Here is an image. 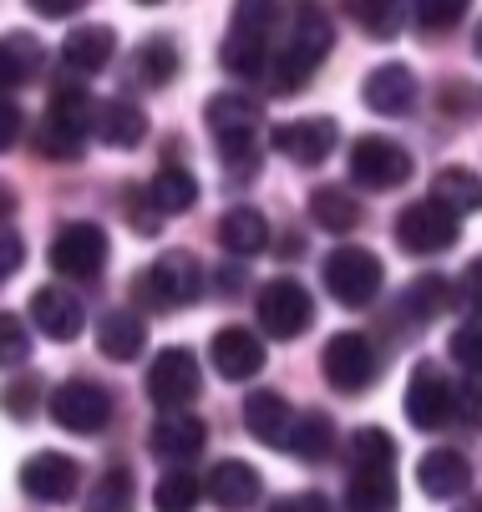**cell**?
<instances>
[{
	"label": "cell",
	"mask_w": 482,
	"mask_h": 512,
	"mask_svg": "<svg viewBox=\"0 0 482 512\" xmlns=\"http://www.w3.org/2000/svg\"><path fill=\"white\" fill-rule=\"evenodd\" d=\"M244 431L264 447H285V431H290V401L280 391H254L244 401Z\"/></svg>",
	"instance_id": "cell-29"
},
{
	"label": "cell",
	"mask_w": 482,
	"mask_h": 512,
	"mask_svg": "<svg viewBox=\"0 0 482 512\" xmlns=\"http://www.w3.org/2000/svg\"><path fill=\"white\" fill-rule=\"evenodd\" d=\"M219 289H224V295H239V289H244V269H219Z\"/></svg>",
	"instance_id": "cell-48"
},
{
	"label": "cell",
	"mask_w": 482,
	"mask_h": 512,
	"mask_svg": "<svg viewBox=\"0 0 482 512\" xmlns=\"http://www.w3.org/2000/svg\"><path fill=\"white\" fill-rule=\"evenodd\" d=\"M198 502H203V487H198V477L188 467L163 472L158 487H153V512H193Z\"/></svg>",
	"instance_id": "cell-37"
},
{
	"label": "cell",
	"mask_w": 482,
	"mask_h": 512,
	"mask_svg": "<svg viewBox=\"0 0 482 512\" xmlns=\"http://www.w3.org/2000/svg\"><path fill=\"white\" fill-rule=\"evenodd\" d=\"M209 442V426H203L193 411H163L148 431V447L163 457V462H193Z\"/></svg>",
	"instance_id": "cell-21"
},
{
	"label": "cell",
	"mask_w": 482,
	"mask_h": 512,
	"mask_svg": "<svg viewBox=\"0 0 482 512\" xmlns=\"http://www.w3.org/2000/svg\"><path fill=\"white\" fill-rule=\"evenodd\" d=\"M330 41H335V31H330V16L315 6V0H300L295 6V16H290V41L280 46V51H269V66H264V87L274 92V97H295L315 71H320V61L330 56Z\"/></svg>",
	"instance_id": "cell-1"
},
{
	"label": "cell",
	"mask_w": 482,
	"mask_h": 512,
	"mask_svg": "<svg viewBox=\"0 0 482 512\" xmlns=\"http://www.w3.org/2000/svg\"><path fill=\"white\" fill-rule=\"evenodd\" d=\"M396 436L381 426L351 431V472H346V512H396Z\"/></svg>",
	"instance_id": "cell-2"
},
{
	"label": "cell",
	"mask_w": 482,
	"mask_h": 512,
	"mask_svg": "<svg viewBox=\"0 0 482 512\" xmlns=\"http://www.w3.org/2000/svg\"><path fill=\"white\" fill-rule=\"evenodd\" d=\"M92 137H102L107 148H137V142L148 137V117L143 107H132V102H97L92 107Z\"/></svg>",
	"instance_id": "cell-24"
},
{
	"label": "cell",
	"mask_w": 482,
	"mask_h": 512,
	"mask_svg": "<svg viewBox=\"0 0 482 512\" xmlns=\"http://www.w3.org/2000/svg\"><path fill=\"white\" fill-rule=\"evenodd\" d=\"M209 360H214V371L224 381H254L264 371V340L254 330H244V325H229V330L214 335Z\"/></svg>",
	"instance_id": "cell-20"
},
{
	"label": "cell",
	"mask_w": 482,
	"mask_h": 512,
	"mask_svg": "<svg viewBox=\"0 0 482 512\" xmlns=\"http://www.w3.org/2000/svg\"><path fill=\"white\" fill-rule=\"evenodd\" d=\"M335 447V421L325 411H305V416H290V431H285V452L295 462H325Z\"/></svg>",
	"instance_id": "cell-30"
},
{
	"label": "cell",
	"mask_w": 482,
	"mask_h": 512,
	"mask_svg": "<svg viewBox=\"0 0 482 512\" xmlns=\"http://www.w3.org/2000/svg\"><path fill=\"white\" fill-rule=\"evenodd\" d=\"M112 51H117L112 26H77L61 41V71H72V77H97V71L112 61Z\"/></svg>",
	"instance_id": "cell-23"
},
{
	"label": "cell",
	"mask_w": 482,
	"mask_h": 512,
	"mask_svg": "<svg viewBox=\"0 0 482 512\" xmlns=\"http://www.w3.org/2000/svg\"><path fill=\"white\" fill-rule=\"evenodd\" d=\"M82 487V467L66 457V452H36L26 467H21V492L31 502H46V507H61L72 502Z\"/></svg>",
	"instance_id": "cell-15"
},
{
	"label": "cell",
	"mask_w": 482,
	"mask_h": 512,
	"mask_svg": "<svg viewBox=\"0 0 482 512\" xmlns=\"http://www.w3.org/2000/svg\"><path fill=\"white\" fill-rule=\"evenodd\" d=\"M178 66H183V56H178L173 36H148L143 46H137V56H132V77L143 87H168L178 77Z\"/></svg>",
	"instance_id": "cell-33"
},
{
	"label": "cell",
	"mask_w": 482,
	"mask_h": 512,
	"mask_svg": "<svg viewBox=\"0 0 482 512\" xmlns=\"http://www.w3.org/2000/svg\"><path fill=\"white\" fill-rule=\"evenodd\" d=\"M11 213H16V193L0 183V218H11Z\"/></svg>",
	"instance_id": "cell-49"
},
{
	"label": "cell",
	"mask_w": 482,
	"mask_h": 512,
	"mask_svg": "<svg viewBox=\"0 0 482 512\" xmlns=\"http://www.w3.org/2000/svg\"><path fill=\"white\" fill-rule=\"evenodd\" d=\"M21 132H26V117H21V107L0 97V153H11L16 142H21Z\"/></svg>",
	"instance_id": "cell-43"
},
{
	"label": "cell",
	"mask_w": 482,
	"mask_h": 512,
	"mask_svg": "<svg viewBox=\"0 0 482 512\" xmlns=\"http://www.w3.org/2000/svg\"><path fill=\"white\" fill-rule=\"evenodd\" d=\"M203 122H209V132L219 142L224 168L239 163V173L249 178L254 158H259V122H264L259 102L244 97V92H219V97H209V107H203Z\"/></svg>",
	"instance_id": "cell-4"
},
{
	"label": "cell",
	"mask_w": 482,
	"mask_h": 512,
	"mask_svg": "<svg viewBox=\"0 0 482 512\" xmlns=\"http://www.w3.org/2000/svg\"><path fill=\"white\" fill-rule=\"evenodd\" d=\"M452 355H457V365H462L467 376H477V365H482V325H477V320L457 325V335H452Z\"/></svg>",
	"instance_id": "cell-42"
},
{
	"label": "cell",
	"mask_w": 482,
	"mask_h": 512,
	"mask_svg": "<svg viewBox=\"0 0 482 512\" xmlns=\"http://www.w3.org/2000/svg\"><path fill=\"white\" fill-rule=\"evenodd\" d=\"M346 16H351L366 36L391 41V36L401 31V21H406V0H346Z\"/></svg>",
	"instance_id": "cell-35"
},
{
	"label": "cell",
	"mask_w": 482,
	"mask_h": 512,
	"mask_svg": "<svg viewBox=\"0 0 482 512\" xmlns=\"http://www.w3.org/2000/svg\"><path fill=\"white\" fill-rule=\"evenodd\" d=\"M219 244H224L234 259H254V254H264V249H269V224H264V213L249 208V203L229 208V213L219 218Z\"/></svg>",
	"instance_id": "cell-26"
},
{
	"label": "cell",
	"mask_w": 482,
	"mask_h": 512,
	"mask_svg": "<svg viewBox=\"0 0 482 512\" xmlns=\"http://www.w3.org/2000/svg\"><path fill=\"white\" fill-rule=\"evenodd\" d=\"M432 198H437V203H447V208L462 218V213H472V208H477V178H472L467 168H447V173H437Z\"/></svg>",
	"instance_id": "cell-38"
},
{
	"label": "cell",
	"mask_w": 482,
	"mask_h": 512,
	"mask_svg": "<svg viewBox=\"0 0 482 512\" xmlns=\"http://www.w3.org/2000/svg\"><path fill=\"white\" fill-rule=\"evenodd\" d=\"M31 11H36L41 21H66V16L87 11V0H31Z\"/></svg>",
	"instance_id": "cell-46"
},
{
	"label": "cell",
	"mask_w": 482,
	"mask_h": 512,
	"mask_svg": "<svg viewBox=\"0 0 482 512\" xmlns=\"http://www.w3.org/2000/svg\"><path fill=\"white\" fill-rule=\"evenodd\" d=\"M51 269L61 279H77V284L97 279L107 269V234H102V224H92V218L61 224L51 234Z\"/></svg>",
	"instance_id": "cell-10"
},
{
	"label": "cell",
	"mask_w": 482,
	"mask_h": 512,
	"mask_svg": "<svg viewBox=\"0 0 482 512\" xmlns=\"http://www.w3.org/2000/svg\"><path fill=\"white\" fill-rule=\"evenodd\" d=\"M269 512H330V502L320 492H300V497H280Z\"/></svg>",
	"instance_id": "cell-47"
},
{
	"label": "cell",
	"mask_w": 482,
	"mask_h": 512,
	"mask_svg": "<svg viewBox=\"0 0 482 512\" xmlns=\"http://www.w3.org/2000/svg\"><path fill=\"white\" fill-rule=\"evenodd\" d=\"M198 391H203V371H198V355L188 345H168V350L153 355V365H148V401L158 411H183Z\"/></svg>",
	"instance_id": "cell-13"
},
{
	"label": "cell",
	"mask_w": 482,
	"mask_h": 512,
	"mask_svg": "<svg viewBox=\"0 0 482 512\" xmlns=\"http://www.w3.org/2000/svg\"><path fill=\"white\" fill-rule=\"evenodd\" d=\"M467 6L472 0H411V21H417L427 36H437V31H452L467 16Z\"/></svg>",
	"instance_id": "cell-39"
},
{
	"label": "cell",
	"mask_w": 482,
	"mask_h": 512,
	"mask_svg": "<svg viewBox=\"0 0 482 512\" xmlns=\"http://www.w3.org/2000/svg\"><path fill=\"white\" fill-rule=\"evenodd\" d=\"M0 406H6V416L11 421H31L36 416V406H41V376H16L6 391H0Z\"/></svg>",
	"instance_id": "cell-41"
},
{
	"label": "cell",
	"mask_w": 482,
	"mask_h": 512,
	"mask_svg": "<svg viewBox=\"0 0 482 512\" xmlns=\"http://www.w3.org/2000/svg\"><path fill=\"white\" fill-rule=\"evenodd\" d=\"M31 360V330L21 315L0 310V371H16V365Z\"/></svg>",
	"instance_id": "cell-40"
},
{
	"label": "cell",
	"mask_w": 482,
	"mask_h": 512,
	"mask_svg": "<svg viewBox=\"0 0 482 512\" xmlns=\"http://www.w3.org/2000/svg\"><path fill=\"white\" fill-rule=\"evenodd\" d=\"M310 218L325 234H351V229H361V203L351 198V188L325 183V188L310 193Z\"/></svg>",
	"instance_id": "cell-32"
},
{
	"label": "cell",
	"mask_w": 482,
	"mask_h": 512,
	"mask_svg": "<svg viewBox=\"0 0 482 512\" xmlns=\"http://www.w3.org/2000/svg\"><path fill=\"white\" fill-rule=\"evenodd\" d=\"M41 61H46V51H41V41L31 31H6L0 36V92L26 87L41 71Z\"/></svg>",
	"instance_id": "cell-27"
},
{
	"label": "cell",
	"mask_w": 482,
	"mask_h": 512,
	"mask_svg": "<svg viewBox=\"0 0 482 512\" xmlns=\"http://www.w3.org/2000/svg\"><path fill=\"white\" fill-rule=\"evenodd\" d=\"M198 487H203V497H209L219 512H249L259 502V492H264V477L249 462L229 457V462H219L209 477H203Z\"/></svg>",
	"instance_id": "cell-19"
},
{
	"label": "cell",
	"mask_w": 482,
	"mask_h": 512,
	"mask_svg": "<svg viewBox=\"0 0 482 512\" xmlns=\"http://www.w3.org/2000/svg\"><path fill=\"white\" fill-rule=\"evenodd\" d=\"M457 416V386L447 381L442 365L417 360L411 365V381H406V421L417 431H442Z\"/></svg>",
	"instance_id": "cell-12"
},
{
	"label": "cell",
	"mask_w": 482,
	"mask_h": 512,
	"mask_svg": "<svg viewBox=\"0 0 482 512\" xmlns=\"http://www.w3.org/2000/svg\"><path fill=\"white\" fill-rule=\"evenodd\" d=\"M274 26H280V0H234V26H229L234 41H249V46L269 51Z\"/></svg>",
	"instance_id": "cell-34"
},
{
	"label": "cell",
	"mask_w": 482,
	"mask_h": 512,
	"mask_svg": "<svg viewBox=\"0 0 482 512\" xmlns=\"http://www.w3.org/2000/svg\"><path fill=\"white\" fill-rule=\"evenodd\" d=\"M320 371H325V386L340 391V396H361L371 391V381L381 376V355L376 345L361 335V330H340L330 335L325 355H320Z\"/></svg>",
	"instance_id": "cell-7"
},
{
	"label": "cell",
	"mask_w": 482,
	"mask_h": 512,
	"mask_svg": "<svg viewBox=\"0 0 482 512\" xmlns=\"http://www.w3.org/2000/svg\"><path fill=\"white\" fill-rule=\"evenodd\" d=\"M137 6H163V0H137Z\"/></svg>",
	"instance_id": "cell-51"
},
{
	"label": "cell",
	"mask_w": 482,
	"mask_h": 512,
	"mask_svg": "<svg viewBox=\"0 0 482 512\" xmlns=\"http://www.w3.org/2000/svg\"><path fill=\"white\" fill-rule=\"evenodd\" d=\"M87 137H92V97L82 82H56L51 102H46V117H41V132H36V148L51 158V163H77L87 153Z\"/></svg>",
	"instance_id": "cell-3"
},
{
	"label": "cell",
	"mask_w": 482,
	"mask_h": 512,
	"mask_svg": "<svg viewBox=\"0 0 482 512\" xmlns=\"http://www.w3.org/2000/svg\"><path fill=\"white\" fill-rule=\"evenodd\" d=\"M31 325L46 340H56V345H72L82 335V325H87V310H82V300L66 284H46V289L31 295Z\"/></svg>",
	"instance_id": "cell-16"
},
{
	"label": "cell",
	"mask_w": 482,
	"mask_h": 512,
	"mask_svg": "<svg viewBox=\"0 0 482 512\" xmlns=\"http://www.w3.org/2000/svg\"><path fill=\"white\" fill-rule=\"evenodd\" d=\"M143 345H148L143 315H132V310H107V315L97 320V350H102L107 360H137V355H143Z\"/></svg>",
	"instance_id": "cell-28"
},
{
	"label": "cell",
	"mask_w": 482,
	"mask_h": 512,
	"mask_svg": "<svg viewBox=\"0 0 482 512\" xmlns=\"http://www.w3.org/2000/svg\"><path fill=\"white\" fill-rule=\"evenodd\" d=\"M82 512H137V492H132V472L127 467H112L97 477V487L87 492Z\"/></svg>",
	"instance_id": "cell-36"
},
{
	"label": "cell",
	"mask_w": 482,
	"mask_h": 512,
	"mask_svg": "<svg viewBox=\"0 0 482 512\" xmlns=\"http://www.w3.org/2000/svg\"><path fill=\"white\" fill-rule=\"evenodd\" d=\"M411 173H417V163H411V153L401 148V142L371 132V137H356L351 142V178L371 193H391L401 183H411Z\"/></svg>",
	"instance_id": "cell-11"
},
{
	"label": "cell",
	"mask_w": 482,
	"mask_h": 512,
	"mask_svg": "<svg viewBox=\"0 0 482 512\" xmlns=\"http://www.w3.org/2000/svg\"><path fill=\"white\" fill-rule=\"evenodd\" d=\"M254 315H259V330H264L269 340H295V335L310 330V320H315V300H310V289H305L300 279L280 274V279H269V284L259 289Z\"/></svg>",
	"instance_id": "cell-9"
},
{
	"label": "cell",
	"mask_w": 482,
	"mask_h": 512,
	"mask_svg": "<svg viewBox=\"0 0 482 512\" xmlns=\"http://www.w3.org/2000/svg\"><path fill=\"white\" fill-rule=\"evenodd\" d=\"M361 102L376 112V117H401L417 107V71L401 66V61H386L376 66L371 77L361 82Z\"/></svg>",
	"instance_id": "cell-18"
},
{
	"label": "cell",
	"mask_w": 482,
	"mask_h": 512,
	"mask_svg": "<svg viewBox=\"0 0 482 512\" xmlns=\"http://www.w3.org/2000/svg\"><path fill=\"white\" fill-rule=\"evenodd\" d=\"M457 512H477V497H472V502H462V507H457Z\"/></svg>",
	"instance_id": "cell-50"
},
{
	"label": "cell",
	"mask_w": 482,
	"mask_h": 512,
	"mask_svg": "<svg viewBox=\"0 0 482 512\" xmlns=\"http://www.w3.org/2000/svg\"><path fill=\"white\" fill-rule=\"evenodd\" d=\"M51 421L72 436H97L107 421H112V391L97 386V381H61L46 401Z\"/></svg>",
	"instance_id": "cell-14"
},
{
	"label": "cell",
	"mask_w": 482,
	"mask_h": 512,
	"mask_svg": "<svg viewBox=\"0 0 482 512\" xmlns=\"http://www.w3.org/2000/svg\"><path fill=\"white\" fill-rule=\"evenodd\" d=\"M203 295V264L183 249L158 254L143 274H137V300L148 310H183Z\"/></svg>",
	"instance_id": "cell-5"
},
{
	"label": "cell",
	"mask_w": 482,
	"mask_h": 512,
	"mask_svg": "<svg viewBox=\"0 0 482 512\" xmlns=\"http://www.w3.org/2000/svg\"><path fill=\"white\" fill-rule=\"evenodd\" d=\"M457 234H462V218H457L447 203H437V198L406 203V208L396 213V244H401L406 254H417V259L447 254V249L457 244Z\"/></svg>",
	"instance_id": "cell-8"
},
{
	"label": "cell",
	"mask_w": 482,
	"mask_h": 512,
	"mask_svg": "<svg viewBox=\"0 0 482 512\" xmlns=\"http://www.w3.org/2000/svg\"><path fill=\"white\" fill-rule=\"evenodd\" d=\"M127 198H132V203H127V218H132V229H137V234H158V229H163V218H158L153 208H143V188H132Z\"/></svg>",
	"instance_id": "cell-45"
},
{
	"label": "cell",
	"mask_w": 482,
	"mask_h": 512,
	"mask_svg": "<svg viewBox=\"0 0 482 512\" xmlns=\"http://www.w3.org/2000/svg\"><path fill=\"white\" fill-rule=\"evenodd\" d=\"M21 264H26V244H21V234L0 229V279H11Z\"/></svg>",
	"instance_id": "cell-44"
},
{
	"label": "cell",
	"mask_w": 482,
	"mask_h": 512,
	"mask_svg": "<svg viewBox=\"0 0 482 512\" xmlns=\"http://www.w3.org/2000/svg\"><path fill=\"white\" fill-rule=\"evenodd\" d=\"M447 305H452V284L442 274H417L401 289L396 315L406 320V330H417V325H432V315H442Z\"/></svg>",
	"instance_id": "cell-25"
},
{
	"label": "cell",
	"mask_w": 482,
	"mask_h": 512,
	"mask_svg": "<svg viewBox=\"0 0 482 512\" xmlns=\"http://www.w3.org/2000/svg\"><path fill=\"white\" fill-rule=\"evenodd\" d=\"M274 153H285L290 163H305V168H320L330 153H335V142H340V132H335V122L330 117H295V122H285V127H274Z\"/></svg>",
	"instance_id": "cell-17"
},
{
	"label": "cell",
	"mask_w": 482,
	"mask_h": 512,
	"mask_svg": "<svg viewBox=\"0 0 482 512\" xmlns=\"http://www.w3.org/2000/svg\"><path fill=\"white\" fill-rule=\"evenodd\" d=\"M143 193H148V203H153L158 218H173V213H188L198 203V178L183 163H163L153 173V188H143Z\"/></svg>",
	"instance_id": "cell-31"
},
{
	"label": "cell",
	"mask_w": 482,
	"mask_h": 512,
	"mask_svg": "<svg viewBox=\"0 0 482 512\" xmlns=\"http://www.w3.org/2000/svg\"><path fill=\"white\" fill-rule=\"evenodd\" d=\"M381 284H386V269H381V259H376L371 249H361V244H340V249L325 259V289H330V300L346 305V310L376 305Z\"/></svg>",
	"instance_id": "cell-6"
},
{
	"label": "cell",
	"mask_w": 482,
	"mask_h": 512,
	"mask_svg": "<svg viewBox=\"0 0 482 512\" xmlns=\"http://www.w3.org/2000/svg\"><path fill=\"white\" fill-rule=\"evenodd\" d=\"M417 487H422L432 502H447V497H457V492L472 487V467H467L462 452H452V447H432V452L417 462Z\"/></svg>",
	"instance_id": "cell-22"
}]
</instances>
